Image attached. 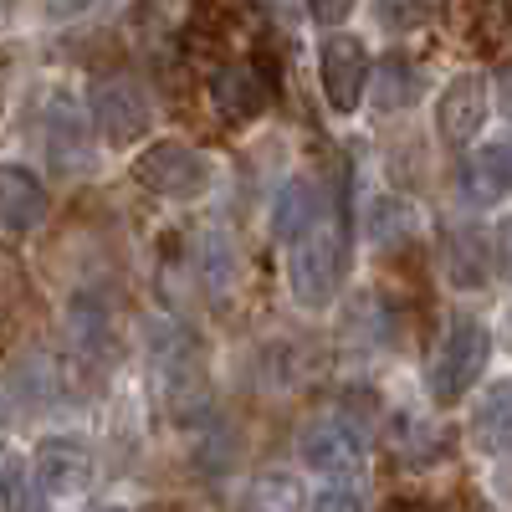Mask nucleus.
<instances>
[{
    "label": "nucleus",
    "instance_id": "f257e3e1",
    "mask_svg": "<svg viewBox=\"0 0 512 512\" xmlns=\"http://www.w3.org/2000/svg\"><path fill=\"white\" fill-rule=\"evenodd\" d=\"M487 354H492L487 328H482L477 318H466V313H461V318H451L446 338H441L436 354H431V395H436L441 405L461 400V395L482 379Z\"/></svg>",
    "mask_w": 512,
    "mask_h": 512
},
{
    "label": "nucleus",
    "instance_id": "f03ea898",
    "mask_svg": "<svg viewBox=\"0 0 512 512\" xmlns=\"http://www.w3.org/2000/svg\"><path fill=\"white\" fill-rule=\"evenodd\" d=\"M287 277H292V297L303 308H323L328 297L338 292V277H344V241H338L333 226H313L303 241L292 246V262H287Z\"/></svg>",
    "mask_w": 512,
    "mask_h": 512
},
{
    "label": "nucleus",
    "instance_id": "7ed1b4c3",
    "mask_svg": "<svg viewBox=\"0 0 512 512\" xmlns=\"http://www.w3.org/2000/svg\"><path fill=\"white\" fill-rule=\"evenodd\" d=\"M134 180L164 200H190L195 190H205L210 180V164L205 154H195L190 144H175V139H164V144H149L139 159H134Z\"/></svg>",
    "mask_w": 512,
    "mask_h": 512
},
{
    "label": "nucleus",
    "instance_id": "20e7f679",
    "mask_svg": "<svg viewBox=\"0 0 512 512\" xmlns=\"http://www.w3.org/2000/svg\"><path fill=\"white\" fill-rule=\"evenodd\" d=\"M297 456H303L313 472L323 477H359L364 472V436H354L344 420H308L303 436H297Z\"/></svg>",
    "mask_w": 512,
    "mask_h": 512
},
{
    "label": "nucleus",
    "instance_id": "39448f33",
    "mask_svg": "<svg viewBox=\"0 0 512 512\" xmlns=\"http://www.w3.org/2000/svg\"><path fill=\"white\" fill-rule=\"evenodd\" d=\"M93 123L103 128V139L113 149L144 139L149 128V98L128 77H98L93 82Z\"/></svg>",
    "mask_w": 512,
    "mask_h": 512
},
{
    "label": "nucleus",
    "instance_id": "423d86ee",
    "mask_svg": "<svg viewBox=\"0 0 512 512\" xmlns=\"http://www.w3.org/2000/svg\"><path fill=\"white\" fill-rule=\"evenodd\" d=\"M210 103H216V113L226 123H251L256 113H262L272 103V77L262 62H226L210 72Z\"/></svg>",
    "mask_w": 512,
    "mask_h": 512
},
{
    "label": "nucleus",
    "instance_id": "0eeeda50",
    "mask_svg": "<svg viewBox=\"0 0 512 512\" xmlns=\"http://www.w3.org/2000/svg\"><path fill=\"white\" fill-rule=\"evenodd\" d=\"M364 88H369V52H364V41L349 36V31L328 36L323 41V98L338 113H354Z\"/></svg>",
    "mask_w": 512,
    "mask_h": 512
},
{
    "label": "nucleus",
    "instance_id": "6e6552de",
    "mask_svg": "<svg viewBox=\"0 0 512 512\" xmlns=\"http://www.w3.org/2000/svg\"><path fill=\"white\" fill-rule=\"evenodd\" d=\"M487 123V82L482 72H461L451 88L441 93V113H436V128L451 149H466Z\"/></svg>",
    "mask_w": 512,
    "mask_h": 512
},
{
    "label": "nucleus",
    "instance_id": "1a4fd4ad",
    "mask_svg": "<svg viewBox=\"0 0 512 512\" xmlns=\"http://www.w3.org/2000/svg\"><path fill=\"white\" fill-rule=\"evenodd\" d=\"M41 221H47V190H41V180L16 169V164H6L0 169V236L21 241Z\"/></svg>",
    "mask_w": 512,
    "mask_h": 512
},
{
    "label": "nucleus",
    "instance_id": "9d476101",
    "mask_svg": "<svg viewBox=\"0 0 512 512\" xmlns=\"http://www.w3.org/2000/svg\"><path fill=\"white\" fill-rule=\"evenodd\" d=\"M36 482H41V492H62V497L82 492L93 482V451L82 441H72V436L41 441V451H36Z\"/></svg>",
    "mask_w": 512,
    "mask_h": 512
},
{
    "label": "nucleus",
    "instance_id": "9b49d317",
    "mask_svg": "<svg viewBox=\"0 0 512 512\" xmlns=\"http://www.w3.org/2000/svg\"><path fill=\"white\" fill-rule=\"evenodd\" d=\"M88 113H82L72 98H52V108H47V154H52V164L57 169H82L88 164Z\"/></svg>",
    "mask_w": 512,
    "mask_h": 512
},
{
    "label": "nucleus",
    "instance_id": "f8f14e48",
    "mask_svg": "<svg viewBox=\"0 0 512 512\" xmlns=\"http://www.w3.org/2000/svg\"><path fill=\"white\" fill-rule=\"evenodd\" d=\"M313 226H318V195H313V185L308 180H287L277 190V205H272V236L297 246Z\"/></svg>",
    "mask_w": 512,
    "mask_h": 512
},
{
    "label": "nucleus",
    "instance_id": "ddd939ff",
    "mask_svg": "<svg viewBox=\"0 0 512 512\" xmlns=\"http://www.w3.org/2000/svg\"><path fill=\"white\" fill-rule=\"evenodd\" d=\"M446 277L461 292H477L487 282V241H482V231H472V226L451 231V241H446Z\"/></svg>",
    "mask_w": 512,
    "mask_h": 512
},
{
    "label": "nucleus",
    "instance_id": "4468645a",
    "mask_svg": "<svg viewBox=\"0 0 512 512\" xmlns=\"http://www.w3.org/2000/svg\"><path fill=\"white\" fill-rule=\"evenodd\" d=\"M303 507H308V492L287 472H262L241 492V512H303Z\"/></svg>",
    "mask_w": 512,
    "mask_h": 512
},
{
    "label": "nucleus",
    "instance_id": "2eb2a0df",
    "mask_svg": "<svg viewBox=\"0 0 512 512\" xmlns=\"http://www.w3.org/2000/svg\"><path fill=\"white\" fill-rule=\"evenodd\" d=\"M472 436L482 451H512V384H497V390L477 405Z\"/></svg>",
    "mask_w": 512,
    "mask_h": 512
},
{
    "label": "nucleus",
    "instance_id": "dca6fc26",
    "mask_svg": "<svg viewBox=\"0 0 512 512\" xmlns=\"http://www.w3.org/2000/svg\"><path fill=\"white\" fill-rule=\"evenodd\" d=\"M472 185L487 190V195L512 190V139H497V144H487V149L477 154V164H472Z\"/></svg>",
    "mask_w": 512,
    "mask_h": 512
},
{
    "label": "nucleus",
    "instance_id": "f3484780",
    "mask_svg": "<svg viewBox=\"0 0 512 512\" xmlns=\"http://www.w3.org/2000/svg\"><path fill=\"white\" fill-rule=\"evenodd\" d=\"M379 108H405V103H415V93H420V77H415V67L405 62V57H384V67H379Z\"/></svg>",
    "mask_w": 512,
    "mask_h": 512
},
{
    "label": "nucleus",
    "instance_id": "a211bd4d",
    "mask_svg": "<svg viewBox=\"0 0 512 512\" xmlns=\"http://www.w3.org/2000/svg\"><path fill=\"white\" fill-rule=\"evenodd\" d=\"M200 272H205V287H210V292H221V287L236 277V251H231V241H226L221 231H210V236L200 241Z\"/></svg>",
    "mask_w": 512,
    "mask_h": 512
},
{
    "label": "nucleus",
    "instance_id": "6ab92c4d",
    "mask_svg": "<svg viewBox=\"0 0 512 512\" xmlns=\"http://www.w3.org/2000/svg\"><path fill=\"white\" fill-rule=\"evenodd\" d=\"M405 231H410V210L400 200H390V195H379L369 205V236H374V246H395Z\"/></svg>",
    "mask_w": 512,
    "mask_h": 512
},
{
    "label": "nucleus",
    "instance_id": "aec40b11",
    "mask_svg": "<svg viewBox=\"0 0 512 512\" xmlns=\"http://www.w3.org/2000/svg\"><path fill=\"white\" fill-rule=\"evenodd\" d=\"M72 338L88 354H98L103 349V338H108V328H103V308L93 303V297H77L72 303Z\"/></svg>",
    "mask_w": 512,
    "mask_h": 512
},
{
    "label": "nucleus",
    "instance_id": "412c9836",
    "mask_svg": "<svg viewBox=\"0 0 512 512\" xmlns=\"http://www.w3.org/2000/svg\"><path fill=\"white\" fill-rule=\"evenodd\" d=\"M6 497H11V512H47L41 482L26 472V466H11V472H6Z\"/></svg>",
    "mask_w": 512,
    "mask_h": 512
},
{
    "label": "nucleus",
    "instance_id": "4be33fe9",
    "mask_svg": "<svg viewBox=\"0 0 512 512\" xmlns=\"http://www.w3.org/2000/svg\"><path fill=\"white\" fill-rule=\"evenodd\" d=\"M492 246H497V272L512 282V216L497 226V241H492Z\"/></svg>",
    "mask_w": 512,
    "mask_h": 512
},
{
    "label": "nucleus",
    "instance_id": "5701e85b",
    "mask_svg": "<svg viewBox=\"0 0 512 512\" xmlns=\"http://www.w3.org/2000/svg\"><path fill=\"white\" fill-rule=\"evenodd\" d=\"M308 512H359V502H354L349 492H323Z\"/></svg>",
    "mask_w": 512,
    "mask_h": 512
},
{
    "label": "nucleus",
    "instance_id": "b1692460",
    "mask_svg": "<svg viewBox=\"0 0 512 512\" xmlns=\"http://www.w3.org/2000/svg\"><path fill=\"white\" fill-rule=\"evenodd\" d=\"M379 16H384V21H400V26H410V21H420L425 11H420V6H379Z\"/></svg>",
    "mask_w": 512,
    "mask_h": 512
},
{
    "label": "nucleus",
    "instance_id": "393cba45",
    "mask_svg": "<svg viewBox=\"0 0 512 512\" xmlns=\"http://www.w3.org/2000/svg\"><path fill=\"white\" fill-rule=\"evenodd\" d=\"M497 98H502V113L512 118V67H507V72L497 77Z\"/></svg>",
    "mask_w": 512,
    "mask_h": 512
},
{
    "label": "nucleus",
    "instance_id": "a878e982",
    "mask_svg": "<svg viewBox=\"0 0 512 512\" xmlns=\"http://www.w3.org/2000/svg\"><path fill=\"white\" fill-rule=\"evenodd\" d=\"M313 16H318V21H344L349 6H313Z\"/></svg>",
    "mask_w": 512,
    "mask_h": 512
},
{
    "label": "nucleus",
    "instance_id": "bb28decb",
    "mask_svg": "<svg viewBox=\"0 0 512 512\" xmlns=\"http://www.w3.org/2000/svg\"><path fill=\"white\" fill-rule=\"evenodd\" d=\"M384 512H431V507H425V502H390Z\"/></svg>",
    "mask_w": 512,
    "mask_h": 512
},
{
    "label": "nucleus",
    "instance_id": "cd10ccee",
    "mask_svg": "<svg viewBox=\"0 0 512 512\" xmlns=\"http://www.w3.org/2000/svg\"><path fill=\"white\" fill-rule=\"evenodd\" d=\"M0 431H6V400H0Z\"/></svg>",
    "mask_w": 512,
    "mask_h": 512
},
{
    "label": "nucleus",
    "instance_id": "c85d7f7f",
    "mask_svg": "<svg viewBox=\"0 0 512 512\" xmlns=\"http://www.w3.org/2000/svg\"><path fill=\"white\" fill-rule=\"evenodd\" d=\"M507 338H512V318H507Z\"/></svg>",
    "mask_w": 512,
    "mask_h": 512
},
{
    "label": "nucleus",
    "instance_id": "c756f323",
    "mask_svg": "<svg viewBox=\"0 0 512 512\" xmlns=\"http://www.w3.org/2000/svg\"><path fill=\"white\" fill-rule=\"evenodd\" d=\"M108 512H123V507H108Z\"/></svg>",
    "mask_w": 512,
    "mask_h": 512
}]
</instances>
